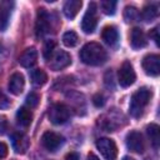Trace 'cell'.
Masks as SVG:
<instances>
[{
  "mask_svg": "<svg viewBox=\"0 0 160 160\" xmlns=\"http://www.w3.org/2000/svg\"><path fill=\"white\" fill-rule=\"evenodd\" d=\"M79 56H80V60L84 64L91 65V66L102 65L108 59L106 51L98 42H88V44H85L81 48Z\"/></svg>",
  "mask_w": 160,
  "mask_h": 160,
  "instance_id": "cell-1",
  "label": "cell"
},
{
  "mask_svg": "<svg viewBox=\"0 0 160 160\" xmlns=\"http://www.w3.org/2000/svg\"><path fill=\"white\" fill-rule=\"evenodd\" d=\"M150 98H151V91L148 88H140L139 90H136L130 100V105H129L130 115L134 118H140L144 114V110L148 106Z\"/></svg>",
  "mask_w": 160,
  "mask_h": 160,
  "instance_id": "cell-2",
  "label": "cell"
},
{
  "mask_svg": "<svg viewBox=\"0 0 160 160\" xmlns=\"http://www.w3.org/2000/svg\"><path fill=\"white\" fill-rule=\"evenodd\" d=\"M54 18L52 15L46 11V9L44 8H39L38 9V14H36V21H35V34L36 38H44L45 35L50 34L54 30Z\"/></svg>",
  "mask_w": 160,
  "mask_h": 160,
  "instance_id": "cell-3",
  "label": "cell"
},
{
  "mask_svg": "<svg viewBox=\"0 0 160 160\" xmlns=\"http://www.w3.org/2000/svg\"><path fill=\"white\" fill-rule=\"evenodd\" d=\"M96 12H98L96 4H95V2H90L89 6H88L86 12L84 14L82 20H81V30H82L85 34H92V32L95 31L96 25H98V16H96Z\"/></svg>",
  "mask_w": 160,
  "mask_h": 160,
  "instance_id": "cell-4",
  "label": "cell"
},
{
  "mask_svg": "<svg viewBox=\"0 0 160 160\" xmlns=\"http://www.w3.org/2000/svg\"><path fill=\"white\" fill-rule=\"evenodd\" d=\"M70 115H71L70 109L65 104H60V102L54 104L49 109V112H48L49 120L55 125H61V124L66 122L69 120Z\"/></svg>",
  "mask_w": 160,
  "mask_h": 160,
  "instance_id": "cell-5",
  "label": "cell"
},
{
  "mask_svg": "<svg viewBox=\"0 0 160 160\" xmlns=\"http://www.w3.org/2000/svg\"><path fill=\"white\" fill-rule=\"evenodd\" d=\"M96 148L105 160H115L118 156V148L114 140L109 138H100L96 140Z\"/></svg>",
  "mask_w": 160,
  "mask_h": 160,
  "instance_id": "cell-6",
  "label": "cell"
},
{
  "mask_svg": "<svg viewBox=\"0 0 160 160\" xmlns=\"http://www.w3.org/2000/svg\"><path fill=\"white\" fill-rule=\"evenodd\" d=\"M135 79H136V74L134 71L131 62L124 61L119 69V72H118V80H119L120 86L129 88L130 85H132L135 82Z\"/></svg>",
  "mask_w": 160,
  "mask_h": 160,
  "instance_id": "cell-7",
  "label": "cell"
},
{
  "mask_svg": "<svg viewBox=\"0 0 160 160\" xmlns=\"http://www.w3.org/2000/svg\"><path fill=\"white\" fill-rule=\"evenodd\" d=\"M64 138L54 131H45L41 136V145L50 152H55L64 144Z\"/></svg>",
  "mask_w": 160,
  "mask_h": 160,
  "instance_id": "cell-8",
  "label": "cell"
},
{
  "mask_svg": "<svg viewBox=\"0 0 160 160\" xmlns=\"http://www.w3.org/2000/svg\"><path fill=\"white\" fill-rule=\"evenodd\" d=\"M70 64H71V56L64 50H58L56 52L52 54V56L49 60V66L52 71H60L68 68Z\"/></svg>",
  "mask_w": 160,
  "mask_h": 160,
  "instance_id": "cell-9",
  "label": "cell"
},
{
  "mask_svg": "<svg viewBox=\"0 0 160 160\" xmlns=\"http://www.w3.org/2000/svg\"><path fill=\"white\" fill-rule=\"evenodd\" d=\"M142 69L146 75L158 76L160 74V56L156 54H149L142 59Z\"/></svg>",
  "mask_w": 160,
  "mask_h": 160,
  "instance_id": "cell-10",
  "label": "cell"
},
{
  "mask_svg": "<svg viewBox=\"0 0 160 160\" xmlns=\"http://www.w3.org/2000/svg\"><path fill=\"white\" fill-rule=\"evenodd\" d=\"M126 146L134 152H142L145 150V144L142 135L139 131H130L126 135Z\"/></svg>",
  "mask_w": 160,
  "mask_h": 160,
  "instance_id": "cell-11",
  "label": "cell"
},
{
  "mask_svg": "<svg viewBox=\"0 0 160 160\" xmlns=\"http://www.w3.org/2000/svg\"><path fill=\"white\" fill-rule=\"evenodd\" d=\"M10 139H11L12 149H14V151L16 154H25L28 151L29 145H30V140H29V138L25 134L14 132Z\"/></svg>",
  "mask_w": 160,
  "mask_h": 160,
  "instance_id": "cell-12",
  "label": "cell"
},
{
  "mask_svg": "<svg viewBox=\"0 0 160 160\" xmlns=\"http://www.w3.org/2000/svg\"><path fill=\"white\" fill-rule=\"evenodd\" d=\"M12 8H14L12 1H1L0 2V31L6 30Z\"/></svg>",
  "mask_w": 160,
  "mask_h": 160,
  "instance_id": "cell-13",
  "label": "cell"
},
{
  "mask_svg": "<svg viewBox=\"0 0 160 160\" xmlns=\"http://www.w3.org/2000/svg\"><path fill=\"white\" fill-rule=\"evenodd\" d=\"M25 86L24 75L20 72H14L9 79V91L14 95H20Z\"/></svg>",
  "mask_w": 160,
  "mask_h": 160,
  "instance_id": "cell-14",
  "label": "cell"
},
{
  "mask_svg": "<svg viewBox=\"0 0 160 160\" xmlns=\"http://www.w3.org/2000/svg\"><path fill=\"white\" fill-rule=\"evenodd\" d=\"M101 39L109 46H112V48L116 46L118 42H119V31H118V29L112 25L105 26L102 29V32H101Z\"/></svg>",
  "mask_w": 160,
  "mask_h": 160,
  "instance_id": "cell-15",
  "label": "cell"
},
{
  "mask_svg": "<svg viewBox=\"0 0 160 160\" xmlns=\"http://www.w3.org/2000/svg\"><path fill=\"white\" fill-rule=\"evenodd\" d=\"M38 61V51L35 48H28L19 56V62L24 68H31Z\"/></svg>",
  "mask_w": 160,
  "mask_h": 160,
  "instance_id": "cell-16",
  "label": "cell"
},
{
  "mask_svg": "<svg viewBox=\"0 0 160 160\" xmlns=\"http://www.w3.org/2000/svg\"><path fill=\"white\" fill-rule=\"evenodd\" d=\"M130 44L132 49H141L148 45L146 36L140 28H134L130 34Z\"/></svg>",
  "mask_w": 160,
  "mask_h": 160,
  "instance_id": "cell-17",
  "label": "cell"
},
{
  "mask_svg": "<svg viewBox=\"0 0 160 160\" xmlns=\"http://www.w3.org/2000/svg\"><path fill=\"white\" fill-rule=\"evenodd\" d=\"M81 6H82V1H80V0H68L64 4L62 11H64L65 16L71 20L78 15V12L81 9Z\"/></svg>",
  "mask_w": 160,
  "mask_h": 160,
  "instance_id": "cell-18",
  "label": "cell"
},
{
  "mask_svg": "<svg viewBox=\"0 0 160 160\" xmlns=\"http://www.w3.org/2000/svg\"><path fill=\"white\" fill-rule=\"evenodd\" d=\"M32 120V112L29 108L26 106H21L16 111V122L22 126V128H28L31 124Z\"/></svg>",
  "mask_w": 160,
  "mask_h": 160,
  "instance_id": "cell-19",
  "label": "cell"
},
{
  "mask_svg": "<svg viewBox=\"0 0 160 160\" xmlns=\"http://www.w3.org/2000/svg\"><path fill=\"white\" fill-rule=\"evenodd\" d=\"M30 80L34 86H42L48 81V75L42 69H34L30 71Z\"/></svg>",
  "mask_w": 160,
  "mask_h": 160,
  "instance_id": "cell-20",
  "label": "cell"
},
{
  "mask_svg": "<svg viewBox=\"0 0 160 160\" xmlns=\"http://www.w3.org/2000/svg\"><path fill=\"white\" fill-rule=\"evenodd\" d=\"M159 14V6L156 4H148L142 10L140 16L144 21H152Z\"/></svg>",
  "mask_w": 160,
  "mask_h": 160,
  "instance_id": "cell-21",
  "label": "cell"
},
{
  "mask_svg": "<svg viewBox=\"0 0 160 160\" xmlns=\"http://www.w3.org/2000/svg\"><path fill=\"white\" fill-rule=\"evenodd\" d=\"M146 132L149 135L150 142L154 146V149H158L159 144H160V130H159V126L156 124H150L146 128Z\"/></svg>",
  "mask_w": 160,
  "mask_h": 160,
  "instance_id": "cell-22",
  "label": "cell"
},
{
  "mask_svg": "<svg viewBox=\"0 0 160 160\" xmlns=\"http://www.w3.org/2000/svg\"><path fill=\"white\" fill-rule=\"evenodd\" d=\"M78 41H79V36H78V34L75 31H71L70 30V31L64 32V35H62V42H64L65 46L74 48L78 44Z\"/></svg>",
  "mask_w": 160,
  "mask_h": 160,
  "instance_id": "cell-23",
  "label": "cell"
},
{
  "mask_svg": "<svg viewBox=\"0 0 160 160\" xmlns=\"http://www.w3.org/2000/svg\"><path fill=\"white\" fill-rule=\"evenodd\" d=\"M116 5H118V2L112 1V0H104V1L100 2L102 12L106 14V15H114L115 11H116Z\"/></svg>",
  "mask_w": 160,
  "mask_h": 160,
  "instance_id": "cell-24",
  "label": "cell"
},
{
  "mask_svg": "<svg viewBox=\"0 0 160 160\" xmlns=\"http://www.w3.org/2000/svg\"><path fill=\"white\" fill-rule=\"evenodd\" d=\"M140 16L139 11L134 6H126L125 10H124V19L126 22H130V21H136V19Z\"/></svg>",
  "mask_w": 160,
  "mask_h": 160,
  "instance_id": "cell-25",
  "label": "cell"
},
{
  "mask_svg": "<svg viewBox=\"0 0 160 160\" xmlns=\"http://www.w3.org/2000/svg\"><path fill=\"white\" fill-rule=\"evenodd\" d=\"M55 41L54 40H46V42L44 44V49H42V56L45 60H50V58L52 56V54L55 52Z\"/></svg>",
  "mask_w": 160,
  "mask_h": 160,
  "instance_id": "cell-26",
  "label": "cell"
},
{
  "mask_svg": "<svg viewBox=\"0 0 160 160\" xmlns=\"http://www.w3.org/2000/svg\"><path fill=\"white\" fill-rule=\"evenodd\" d=\"M39 101H40V98H39V95H38L36 92H30V94L26 96V105H28L30 109L36 108L38 104H39Z\"/></svg>",
  "mask_w": 160,
  "mask_h": 160,
  "instance_id": "cell-27",
  "label": "cell"
},
{
  "mask_svg": "<svg viewBox=\"0 0 160 160\" xmlns=\"http://www.w3.org/2000/svg\"><path fill=\"white\" fill-rule=\"evenodd\" d=\"M92 104H94L96 108H101V106H104V104H105L104 96H102L101 94H95V95L92 96Z\"/></svg>",
  "mask_w": 160,
  "mask_h": 160,
  "instance_id": "cell-28",
  "label": "cell"
},
{
  "mask_svg": "<svg viewBox=\"0 0 160 160\" xmlns=\"http://www.w3.org/2000/svg\"><path fill=\"white\" fill-rule=\"evenodd\" d=\"M10 105V100L8 99V96L0 90V109H6Z\"/></svg>",
  "mask_w": 160,
  "mask_h": 160,
  "instance_id": "cell-29",
  "label": "cell"
},
{
  "mask_svg": "<svg viewBox=\"0 0 160 160\" xmlns=\"http://www.w3.org/2000/svg\"><path fill=\"white\" fill-rule=\"evenodd\" d=\"M6 129H8V120H6L5 116L0 115V135L5 134Z\"/></svg>",
  "mask_w": 160,
  "mask_h": 160,
  "instance_id": "cell-30",
  "label": "cell"
},
{
  "mask_svg": "<svg viewBox=\"0 0 160 160\" xmlns=\"http://www.w3.org/2000/svg\"><path fill=\"white\" fill-rule=\"evenodd\" d=\"M158 32H159V28L156 26V28H154L151 31H150V38H152L154 39V41H155V44L159 46V35H158Z\"/></svg>",
  "mask_w": 160,
  "mask_h": 160,
  "instance_id": "cell-31",
  "label": "cell"
},
{
  "mask_svg": "<svg viewBox=\"0 0 160 160\" xmlns=\"http://www.w3.org/2000/svg\"><path fill=\"white\" fill-rule=\"evenodd\" d=\"M8 155V145L2 141H0V160L4 159Z\"/></svg>",
  "mask_w": 160,
  "mask_h": 160,
  "instance_id": "cell-32",
  "label": "cell"
},
{
  "mask_svg": "<svg viewBox=\"0 0 160 160\" xmlns=\"http://www.w3.org/2000/svg\"><path fill=\"white\" fill-rule=\"evenodd\" d=\"M65 160H80V158H79V154H78V152L70 151V152L65 156Z\"/></svg>",
  "mask_w": 160,
  "mask_h": 160,
  "instance_id": "cell-33",
  "label": "cell"
},
{
  "mask_svg": "<svg viewBox=\"0 0 160 160\" xmlns=\"http://www.w3.org/2000/svg\"><path fill=\"white\" fill-rule=\"evenodd\" d=\"M86 160H100V159H99L94 152H89V154H88V159H86Z\"/></svg>",
  "mask_w": 160,
  "mask_h": 160,
  "instance_id": "cell-34",
  "label": "cell"
},
{
  "mask_svg": "<svg viewBox=\"0 0 160 160\" xmlns=\"http://www.w3.org/2000/svg\"><path fill=\"white\" fill-rule=\"evenodd\" d=\"M122 160H135V159H132V158H130V156H125Z\"/></svg>",
  "mask_w": 160,
  "mask_h": 160,
  "instance_id": "cell-35",
  "label": "cell"
}]
</instances>
